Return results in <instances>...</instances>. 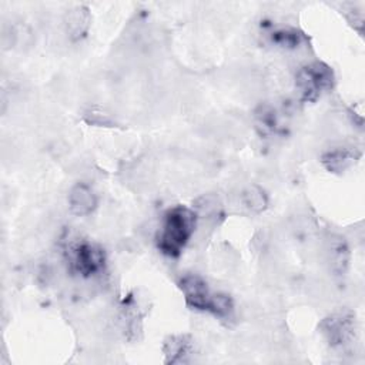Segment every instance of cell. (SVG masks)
Wrapping results in <instances>:
<instances>
[{"label":"cell","instance_id":"8fae6325","mask_svg":"<svg viewBox=\"0 0 365 365\" xmlns=\"http://www.w3.org/2000/svg\"><path fill=\"white\" fill-rule=\"evenodd\" d=\"M242 204L252 212H261L267 205L265 194L258 187H248L242 192Z\"/></svg>","mask_w":365,"mask_h":365},{"label":"cell","instance_id":"5b68a950","mask_svg":"<svg viewBox=\"0 0 365 365\" xmlns=\"http://www.w3.org/2000/svg\"><path fill=\"white\" fill-rule=\"evenodd\" d=\"M180 288L184 294L185 302L191 308L211 312L215 294H211L208 291L207 284L200 277H197V275H184L180 279Z\"/></svg>","mask_w":365,"mask_h":365},{"label":"cell","instance_id":"8992f818","mask_svg":"<svg viewBox=\"0 0 365 365\" xmlns=\"http://www.w3.org/2000/svg\"><path fill=\"white\" fill-rule=\"evenodd\" d=\"M68 207L74 215L86 217L97 207V197L87 184L78 182L70 190Z\"/></svg>","mask_w":365,"mask_h":365},{"label":"cell","instance_id":"277c9868","mask_svg":"<svg viewBox=\"0 0 365 365\" xmlns=\"http://www.w3.org/2000/svg\"><path fill=\"white\" fill-rule=\"evenodd\" d=\"M321 329L331 345L344 346L355 336V317L348 311L336 312L324 319Z\"/></svg>","mask_w":365,"mask_h":365},{"label":"cell","instance_id":"3957f363","mask_svg":"<svg viewBox=\"0 0 365 365\" xmlns=\"http://www.w3.org/2000/svg\"><path fill=\"white\" fill-rule=\"evenodd\" d=\"M67 259L71 269L83 277L98 274L103 271L106 262L103 250L87 241L73 242L67 248Z\"/></svg>","mask_w":365,"mask_h":365},{"label":"cell","instance_id":"52a82bcc","mask_svg":"<svg viewBox=\"0 0 365 365\" xmlns=\"http://www.w3.org/2000/svg\"><path fill=\"white\" fill-rule=\"evenodd\" d=\"M90 26V14L84 7H76L67 13L66 29L73 40L81 38Z\"/></svg>","mask_w":365,"mask_h":365},{"label":"cell","instance_id":"30bf717a","mask_svg":"<svg viewBox=\"0 0 365 365\" xmlns=\"http://www.w3.org/2000/svg\"><path fill=\"white\" fill-rule=\"evenodd\" d=\"M355 158H356L355 151H351L346 148H339V150H332L328 154H325L322 157V161L328 170L342 171L346 167H349L355 161Z\"/></svg>","mask_w":365,"mask_h":365},{"label":"cell","instance_id":"7c38bea8","mask_svg":"<svg viewBox=\"0 0 365 365\" xmlns=\"http://www.w3.org/2000/svg\"><path fill=\"white\" fill-rule=\"evenodd\" d=\"M272 41H275L277 44L282 46V47H297V44H299L301 41V34H298L295 30H278L274 31L271 36Z\"/></svg>","mask_w":365,"mask_h":365},{"label":"cell","instance_id":"6da1fadb","mask_svg":"<svg viewBox=\"0 0 365 365\" xmlns=\"http://www.w3.org/2000/svg\"><path fill=\"white\" fill-rule=\"evenodd\" d=\"M197 224L194 210L182 205L170 208L163 218V224L157 234L158 250L168 257H178L192 237Z\"/></svg>","mask_w":365,"mask_h":365},{"label":"cell","instance_id":"ba28073f","mask_svg":"<svg viewBox=\"0 0 365 365\" xmlns=\"http://www.w3.org/2000/svg\"><path fill=\"white\" fill-rule=\"evenodd\" d=\"M190 354V339L185 335L170 336L164 344V355L167 364L184 362V356Z\"/></svg>","mask_w":365,"mask_h":365},{"label":"cell","instance_id":"7a4b0ae2","mask_svg":"<svg viewBox=\"0 0 365 365\" xmlns=\"http://www.w3.org/2000/svg\"><path fill=\"white\" fill-rule=\"evenodd\" d=\"M334 74L332 70L324 63L315 61L307 64L297 73L295 84L304 100L314 101L322 93L328 91L332 87Z\"/></svg>","mask_w":365,"mask_h":365},{"label":"cell","instance_id":"9c48e42d","mask_svg":"<svg viewBox=\"0 0 365 365\" xmlns=\"http://www.w3.org/2000/svg\"><path fill=\"white\" fill-rule=\"evenodd\" d=\"M327 254H328V261L332 269L338 272L345 269L348 264V247L342 238L334 237L332 240H329L327 247Z\"/></svg>","mask_w":365,"mask_h":365}]
</instances>
